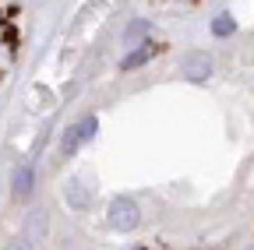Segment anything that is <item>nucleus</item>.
Returning <instances> with one entry per match:
<instances>
[{"instance_id": "f257e3e1", "label": "nucleus", "mask_w": 254, "mask_h": 250, "mask_svg": "<svg viewBox=\"0 0 254 250\" xmlns=\"http://www.w3.org/2000/svg\"><path fill=\"white\" fill-rule=\"evenodd\" d=\"M138 222H141V211H138V204L131 198H113L110 201V226L113 229L127 233V229H134Z\"/></svg>"}, {"instance_id": "f03ea898", "label": "nucleus", "mask_w": 254, "mask_h": 250, "mask_svg": "<svg viewBox=\"0 0 254 250\" xmlns=\"http://www.w3.org/2000/svg\"><path fill=\"white\" fill-rule=\"evenodd\" d=\"M95 131H99V120H95V116H85L81 123H74V127L60 138V151H64V155H74V151H78Z\"/></svg>"}, {"instance_id": "7ed1b4c3", "label": "nucleus", "mask_w": 254, "mask_h": 250, "mask_svg": "<svg viewBox=\"0 0 254 250\" xmlns=\"http://www.w3.org/2000/svg\"><path fill=\"white\" fill-rule=\"evenodd\" d=\"M212 71H215V64H212L208 53H187V56L180 60V74H184L187 81H208Z\"/></svg>"}, {"instance_id": "20e7f679", "label": "nucleus", "mask_w": 254, "mask_h": 250, "mask_svg": "<svg viewBox=\"0 0 254 250\" xmlns=\"http://www.w3.org/2000/svg\"><path fill=\"white\" fill-rule=\"evenodd\" d=\"M152 56H155V46H152V43H141V46H138L131 56H124V60H120V71H134V67L148 64Z\"/></svg>"}, {"instance_id": "39448f33", "label": "nucleus", "mask_w": 254, "mask_h": 250, "mask_svg": "<svg viewBox=\"0 0 254 250\" xmlns=\"http://www.w3.org/2000/svg\"><path fill=\"white\" fill-rule=\"evenodd\" d=\"M64 201H67L71 208H88V191L81 180H71L67 187H64Z\"/></svg>"}, {"instance_id": "423d86ee", "label": "nucleus", "mask_w": 254, "mask_h": 250, "mask_svg": "<svg viewBox=\"0 0 254 250\" xmlns=\"http://www.w3.org/2000/svg\"><path fill=\"white\" fill-rule=\"evenodd\" d=\"M14 194H18V198H28V194H32V169H18V176H14Z\"/></svg>"}, {"instance_id": "0eeeda50", "label": "nucleus", "mask_w": 254, "mask_h": 250, "mask_svg": "<svg viewBox=\"0 0 254 250\" xmlns=\"http://www.w3.org/2000/svg\"><path fill=\"white\" fill-rule=\"evenodd\" d=\"M233 32V18L230 14H219V21H215V36H230Z\"/></svg>"}, {"instance_id": "6e6552de", "label": "nucleus", "mask_w": 254, "mask_h": 250, "mask_svg": "<svg viewBox=\"0 0 254 250\" xmlns=\"http://www.w3.org/2000/svg\"><path fill=\"white\" fill-rule=\"evenodd\" d=\"M145 28H148L145 21H134L131 28H127V36H124V39H134V36H141V32H145Z\"/></svg>"}]
</instances>
